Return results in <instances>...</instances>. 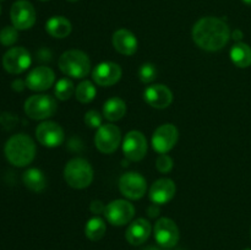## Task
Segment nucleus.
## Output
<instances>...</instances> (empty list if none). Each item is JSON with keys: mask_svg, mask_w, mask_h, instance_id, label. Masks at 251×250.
<instances>
[{"mask_svg": "<svg viewBox=\"0 0 251 250\" xmlns=\"http://www.w3.org/2000/svg\"><path fill=\"white\" fill-rule=\"evenodd\" d=\"M193 39L201 49L221 50L230 38V29L223 20L207 16L199 20L193 27Z\"/></svg>", "mask_w": 251, "mask_h": 250, "instance_id": "nucleus-1", "label": "nucleus"}, {"mask_svg": "<svg viewBox=\"0 0 251 250\" xmlns=\"http://www.w3.org/2000/svg\"><path fill=\"white\" fill-rule=\"evenodd\" d=\"M5 157L15 167H26L36 156L34 141L26 134H16L5 144Z\"/></svg>", "mask_w": 251, "mask_h": 250, "instance_id": "nucleus-2", "label": "nucleus"}, {"mask_svg": "<svg viewBox=\"0 0 251 250\" xmlns=\"http://www.w3.org/2000/svg\"><path fill=\"white\" fill-rule=\"evenodd\" d=\"M59 69L61 73L73 78H83L91 70V60L86 53L77 49L64 51L59 58Z\"/></svg>", "mask_w": 251, "mask_h": 250, "instance_id": "nucleus-3", "label": "nucleus"}, {"mask_svg": "<svg viewBox=\"0 0 251 250\" xmlns=\"http://www.w3.org/2000/svg\"><path fill=\"white\" fill-rule=\"evenodd\" d=\"M64 179L74 189H85L93 181V169L85 158H73L64 168Z\"/></svg>", "mask_w": 251, "mask_h": 250, "instance_id": "nucleus-4", "label": "nucleus"}, {"mask_svg": "<svg viewBox=\"0 0 251 250\" xmlns=\"http://www.w3.org/2000/svg\"><path fill=\"white\" fill-rule=\"evenodd\" d=\"M56 109V100L49 95H33L25 102V113L34 120L48 119L55 114Z\"/></svg>", "mask_w": 251, "mask_h": 250, "instance_id": "nucleus-5", "label": "nucleus"}, {"mask_svg": "<svg viewBox=\"0 0 251 250\" xmlns=\"http://www.w3.org/2000/svg\"><path fill=\"white\" fill-rule=\"evenodd\" d=\"M122 142V131L114 124H104L97 129L95 145L102 153L109 154L117 151Z\"/></svg>", "mask_w": 251, "mask_h": 250, "instance_id": "nucleus-6", "label": "nucleus"}, {"mask_svg": "<svg viewBox=\"0 0 251 250\" xmlns=\"http://www.w3.org/2000/svg\"><path fill=\"white\" fill-rule=\"evenodd\" d=\"M154 239L159 247L164 249H172L179 242V228L173 220L167 217L159 218L153 227Z\"/></svg>", "mask_w": 251, "mask_h": 250, "instance_id": "nucleus-7", "label": "nucleus"}, {"mask_svg": "<svg viewBox=\"0 0 251 250\" xmlns=\"http://www.w3.org/2000/svg\"><path fill=\"white\" fill-rule=\"evenodd\" d=\"M119 190L129 200H139L146 194L147 181L137 172H126L119 179Z\"/></svg>", "mask_w": 251, "mask_h": 250, "instance_id": "nucleus-8", "label": "nucleus"}, {"mask_svg": "<svg viewBox=\"0 0 251 250\" xmlns=\"http://www.w3.org/2000/svg\"><path fill=\"white\" fill-rule=\"evenodd\" d=\"M178 139V127L171 123H167L154 130L153 135H152V147L158 153H168L176 146Z\"/></svg>", "mask_w": 251, "mask_h": 250, "instance_id": "nucleus-9", "label": "nucleus"}, {"mask_svg": "<svg viewBox=\"0 0 251 250\" xmlns=\"http://www.w3.org/2000/svg\"><path fill=\"white\" fill-rule=\"evenodd\" d=\"M123 152L129 161L139 162L147 153V140L141 131L131 130L123 139Z\"/></svg>", "mask_w": 251, "mask_h": 250, "instance_id": "nucleus-10", "label": "nucleus"}, {"mask_svg": "<svg viewBox=\"0 0 251 250\" xmlns=\"http://www.w3.org/2000/svg\"><path fill=\"white\" fill-rule=\"evenodd\" d=\"M135 207L131 202L126 200L112 201L105 206L104 217L113 225H124L134 218Z\"/></svg>", "mask_w": 251, "mask_h": 250, "instance_id": "nucleus-11", "label": "nucleus"}, {"mask_svg": "<svg viewBox=\"0 0 251 250\" xmlns=\"http://www.w3.org/2000/svg\"><path fill=\"white\" fill-rule=\"evenodd\" d=\"M32 56L24 47H14L9 49L2 56V66L9 74H21L29 68Z\"/></svg>", "mask_w": 251, "mask_h": 250, "instance_id": "nucleus-12", "label": "nucleus"}, {"mask_svg": "<svg viewBox=\"0 0 251 250\" xmlns=\"http://www.w3.org/2000/svg\"><path fill=\"white\" fill-rule=\"evenodd\" d=\"M36 10L27 0H17L10 10V19L12 26L17 29H28L36 24Z\"/></svg>", "mask_w": 251, "mask_h": 250, "instance_id": "nucleus-13", "label": "nucleus"}, {"mask_svg": "<svg viewBox=\"0 0 251 250\" xmlns=\"http://www.w3.org/2000/svg\"><path fill=\"white\" fill-rule=\"evenodd\" d=\"M36 137L39 144L43 145L44 147L53 149L63 144L65 140V134H64L63 127L58 123L47 120L37 126Z\"/></svg>", "mask_w": 251, "mask_h": 250, "instance_id": "nucleus-14", "label": "nucleus"}, {"mask_svg": "<svg viewBox=\"0 0 251 250\" xmlns=\"http://www.w3.org/2000/svg\"><path fill=\"white\" fill-rule=\"evenodd\" d=\"M123 70L120 65L113 61H103L98 64L92 71V78L98 86L109 87L115 85L122 78Z\"/></svg>", "mask_w": 251, "mask_h": 250, "instance_id": "nucleus-15", "label": "nucleus"}, {"mask_svg": "<svg viewBox=\"0 0 251 250\" xmlns=\"http://www.w3.org/2000/svg\"><path fill=\"white\" fill-rule=\"evenodd\" d=\"M25 82L32 91H46L55 82V74L48 66H37L27 75Z\"/></svg>", "mask_w": 251, "mask_h": 250, "instance_id": "nucleus-16", "label": "nucleus"}, {"mask_svg": "<svg viewBox=\"0 0 251 250\" xmlns=\"http://www.w3.org/2000/svg\"><path fill=\"white\" fill-rule=\"evenodd\" d=\"M144 98L147 104L151 107L157 108V109H164L173 102V93L166 85L156 83V85L149 86L145 90Z\"/></svg>", "mask_w": 251, "mask_h": 250, "instance_id": "nucleus-17", "label": "nucleus"}, {"mask_svg": "<svg viewBox=\"0 0 251 250\" xmlns=\"http://www.w3.org/2000/svg\"><path fill=\"white\" fill-rule=\"evenodd\" d=\"M176 183L169 178H161L152 184L149 195L152 203L164 205V203H168L176 196Z\"/></svg>", "mask_w": 251, "mask_h": 250, "instance_id": "nucleus-18", "label": "nucleus"}, {"mask_svg": "<svg viewBox=\"0 0 251 250\" xmlns=\"http://www.w3.org/2000/svg\"><path fill=\"white\" fill-rule=\"evenodd\" d=\"M112 42L115 50L123 55H134L139 46L136 36L126 28H120L115 31Z\"/></svg>", "mask_w": 251, "mask_h": 250, "instance_id": "nucleus-19", "label": "nucleus"}, {"mask_svg": "<svg viewBox=\"0 0 251 250\" xmlns=\"http://www.w3.org/2000/svg\"><path fill=\"white\" fill-rule=\"evenodd\" d=\"M151 232V223L145 218H137L130 223L125 233V238L131 245H141L149 239Z\"/></svg>", "mask_w": 251, "mask_h": 250, "instance_id": "nucleus-20", "label": "nucleus"}, {"mask_svg": "<svg viewBox=\"0 0 251 250\" xmlns=\"http://www.w3.org/2000/svg\"><path fill=\"white\" fill-rule=\"evenodd\" d=\"M46 31L54 38H66L73 31V26L66 17L53 16L47 21Z\"/></svg>", "mask_w": 251, "mask_h": 250, "instance_id": "nucleus-21", "label": "nucleus"}, {"mask_svg": "<svg viewBox=\"0 0 251 250\" xmlns=\"http://www.w3.org/2000/svg\"><path fill=\"white\" fill-rule=\"evenodd\" d=\"M25 186L33 193H42L47 188V178L38 168H29L22 175Z\"/></svg>", "mask_w": 251, "mask_h": 250, "instance_id": "nucleus-22", "label": "nucleus"}, {"mask_svg": "<svg viewBox=\"0 0 251 250\" xmlns=\"http://www.w3.org/2000/svg\"><path fill=\"white\" fill-rule=\"evenodd\" d=\"M126 113V104L119 97H113L105 100L103 105V115L109 122H118Z\"/></svg>", "mask_w": 251, "mask_h": 250, "instance_id": "nucleus-23", "label": "nucleus"}, {"mask_svg": "<svg viewBox=\"0 0 251 250\" xmlns=\"http://www.w3.org/2000/svg\"><path fill=\"white\" fill-rule=\"evenodd\" d=\"M229 56L232 63L238 68H249L251 65V47L249 44L239 42L232 47Z\"/></svg>", "mask_w": 251, "mask_h": 250, "instance_id": "nucleus-24", "label": "nucleus"}, {"mask_svg": "<svg viewBox=\"0 0 251 250\" xmlns=\"http://www.w3.org/2000/svg\"><path fill=\"white\" fill-rule=\"evenodd\" d=\"M105 230H107V225H105L104 221L98 217V216L88 220L85 225L86 237L92 240V242H97V240L102 239L105 234Z\"/></svg>", "mask_w": 251, "mask_h": 250, "instance_id": "nucleus-25", "label": "nucleus"}, {"mask_svg": "<svg viewBox=\"0 0 251 250\" xmlns=\"http://www.w3.org/2000/svg\"><path fill=\"white\" fill-rule=\"evenodd\" d=\"M96 87L91 81L85 80L77 85L75 90V97L81 103H90L96 97Z\"/></svg>", "mask_w": 251, "mask_h": 250, "instance_id": "nucleus-26", "label": "nucleus"}, {"mask_svg": "<svg viewBox=\"0 0 251 250\" xmlns=\"http://www.w3.org/2000/svg\"><path fill=\"white\" fill-rule=\"evenodd\" d=\"M74 93H75V86H74L73 81L69 80V78H60V80L55 83L54 95H55V97L58 98V100H70L71 96H73Z\"/></svg>", "mask_w": 251, "mask_h": 250, "instance_id": "nucleus-27", "label": "nucleus"}, {"mask_svg": "<svg viewBox=\"0 0 251 250\" xmlns=\"http://www.w3.org/2000/svg\"><path fill=\"white\" fill-rule=\"evenodd\" d=\"M157 77V68L152 63H145L139 69V78L144 83H151Z\"/></svg>", "mask_w": 251, "mask_h": 250, "instance_id": "nucleus-28", "label": "nucleus"}, {"mask_svg": "<svg viewBox=\"0 0 251 250\" xmlns=\"http://www.w3.org/2000/svg\"><path fill=\"white\" fill-rule=\"evenodd\" d=\"M19 29L14 26H6L0 31V43L2 46L10 47L16 43L19 38Z\"/></svg>", "mask_w": 251, "mask_h": 250, "instance_id": "nucleus-29", "label": "nucleus"}, {"mask_svg": "<svg viewBox=\"0 0 251 250\" xmlns=\"http://www.w3.org/2000/svg\"><path fill=\"white\" fill-rule=\"evenodd\" d=\"M156 167L161 173H169L173 169V159L167 153H159L156 159Z\"/></svg>", "mask_w": 251, "mask_h": 250, "instance_id": "nucleus-30", "label": "nucleus"}, {"mask_svg": "<svg viewBox=\"0 0 251 250\" xmlns=\"http://www.w3.org/2000/svg\"><path fill=\"white\" fill-rule=\"evenodd\" d=\"M83 122L87 126L93 127V129H98L100 126H102V115L97 112V110H88L85 114L83 118Z\"/></svg>", "mask_w": 251, "mask_h": 250, "instance_id": "nucleus-31", "label": "nucleus"}, {"mask_svg": "<svg viewBox=\"0 0 251 250\" xmlns=\"http://www.w3.org/2000/svg\"><path fill=\"white\" fill-rule=\"evenodd\" d=\"M105 206L104 203L100 200H93L90 205V211L93 215H100V213H104Z\"/></svg>", "mask_w": 251, "mask_h": 250, "instance_id": "nucleus-32", "label": "nucleus"}, {"mask_svg": "<svg viewBox=\"0 0 251 250\" xmlns=\"http://www.w3.org/2000/svg\"><path fill=\"white\" fill-rule=\"evenodd\" d=\"M147 213L151 218L158 217L159 213H161V208H159V205H156V203H152V205L149 206L147 208Z\"/></svg>", "mask_w": 251, "mask_h": 250, "instance_id": "nucleus-33", "label": "nucleus"}, {"mask_svg": "<svg viewBox=\"0 0 251 250\" xmlns=\"http://www.w3.org/2000/svg\"><path fill=\"white\" fill-rule=\"evenodd\" d=\"M37 56H38L39 60H50L51 59V53L48 49H41V50L37 53Z\"/></svg>", "mask_w": 251, "mask_h": 250, "instance_id": "nucleus-34", "label": "nucleus"}, {"mask_svg": "<svg viewBox=\"0 0 251 250\" xmlns=\"http://www.w3.org/2000/svg\"><path fill=\"white\" fill-rule=\"evenodd\" d=\"M25 86H26V82H24L22 80H15L14 82H12V88H14L16 92H21L25 88Z\"/></svg>", "mask_w": 251, "mask_h": 250, "instance_id": "nucleus-35", "label": "nucleus"}, {"mask_svg": "<svg viewBox=\"0 0 251 250\" xmlns=\"http://www.w3.org/2000/svg\"><path fill=\"white\" fill-rule=\"evenodd\" d=\"M243 37H244V34H243V32L240 31V29H234V32L232 33V38L234 39V41H237L238 43L242 41Z\"/></svg>", "mask_w": 251, "mask_h": 250, "instance_id": "nucleus-36", "label": "nucleus"}, {"mask_svg": "<svg viewBox=\"0 0 251 250\" xmlns=\"http://www.w3.org/2000/svg\"><path fill=\"white\" fill-rule=\"evenodd\" d=\"M243 1H244L245 4H248V5H251V0H243Z\"/></svg>", "mask_w": 251, "mask_h": 250, "instance_id": "nucleus-37", "label": "nucleus"}, {"mask_svg": "<svg viewBox=\"0 0 251 250\" xmlns=\"http://www.w3.org/2000/svg\"><path fill=\"white\" fill-rule=\"evenodd\" d=\"M66 1H70V2H75V1H77V0H66Z\"/></svg>", "mask_w": 251, "mask_h": 250, "instance_id": "nucleus-38", "label": "nucleus"}, {"mask_svg": "<svg viewBox=\"0 0 251 250\" xmlns=\"http://www.w3.org/2000/svg\"><path fill=\"white\" fill-rule=\"evenodd\" d=\"M0 14H1V6H0Z\"/></svg>", "mask_w": 251, "mask_h": 250, "instance_id": "nucleus-39", "label": "nucleus"}, {"mask_svg": "<svg viewBox=\"0 0 251 250\" xmlns=\"http://www.w3.org/2000/svg\"><path fill=\"white\" fill-rule=\"evenodd\" d=\"M244 250H251V249H244Z\"/></svg>", "mask_w": 251, "mask_h": 250, "instance_id": "nucleus-40", "label": "nucleus"}, {"mask_svg": "<svg viewBox=\"0 0 251 250\" xmlns=\"http://www.w3.org/2000/svg\"><path fill=\"white\" fill-rule=\"evenodd\" d=\"M43 1H44V0H43Z\"/></svg>", "mask_w": 251, "mask_h": 250, "instance_id": "nucleus-41", "label": "nucleus"}]
</instances>
